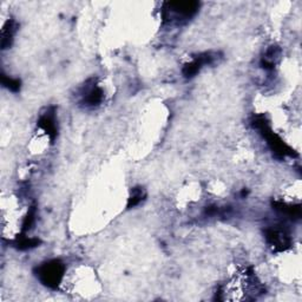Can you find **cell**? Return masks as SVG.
Here are the masks:
<instances>
[{
  "instance_id": "cell-1",
  "label": "cell",
  "mask_w": 302,
  "mask_h": 302,
  "mask_svg": "<svg viewBox=\"0 0 302 302\" xmlns=\"http://www.w3.org/2000/svg\"><path fill=\"white\" fill-rule=\"evenodd\" d=\"M64 272L65 268L60 261H49L38 268V277L45 286L50 288H57L63 280Z\"/></svg>"
},
{
  "instance_id": "cell-2",
  "label": "cell",
  "mask_w": 302,
  "mask_h": 302,
  "mask_svg": "<svg viewBox=\"0 0 302 302\" xmlns=\"http://www.w3.org/2000/svg\"><path fill=\"white\" fill-rule=\"evenodd\" d=\"M103 99V91L101 87L92 84L91 86L85 85V90L83 92V102L89 107H95L98 105Z\"/></svg>"
},
{
  "instance_id": "cell-3",
  "label": "cell",
  "mask_w": 302,
  "mask_h": 302,
  "mask_svg": "<svg viewBox=\"0 0 302 302\" xmlns=\"http://www.w3.org/2000/svg\"><path fill=\"white\" fill-rule=\"evenodd\" d=\"M267 240L272 246L277 248H284L288 246L289 239L282 230L277 229H269L267 230Z\"/></svg>"
},
{
  "instance_id": "cell-4",
  "label": "cell",
  "mask_w": 302,
  "mask_h": 302,
  "mask_svg": "<svg viewBox=\"0 0 302 302\" xmlns=\"http://www.w3.org/2000/svg\"><path fill=\"white\" fill-rule=\"evenodd\" d=\"M16 32V26L14 22H7V24L4 26L1 31V46L2 49H6L11 45L13 39V34Z\"/></svg>"
},
{
  "instance_id": "cell-5",
  "label": "cell",
  "mask_w": 302,
  "mask_h": 302,
  "mask_svg": "<svg viewBox=\"0 0 302 302\" xmlns=\"http://www.w3.org/2000/svg\"><path fill=\"white\" fill-rule=\"evenodd\" d=\"M2 85L6 86L7 89H10L11 91H18L20 87V82L18 79H13V78H8L6 76L2 75Z\"/></svg>"
},
{
  "instance_id": "cell-6",
  "label": "cell",
  "mask_w": 302,
  "mask_h": 302,
  "mask_svg": "<svg viewBox=\"0 0 302 302\" xmlns=\"http://www.w3.org/2000/svg\"><path fill=\"white\" fill-rule=\"evenodd\" d=\"M143 195H144V193H143L142 190H135V192L133 193V196H131L130 198V202H129V208L135 207L136 204H138L139 202L142 201Z\"/></svg>"
}]
</instances>
